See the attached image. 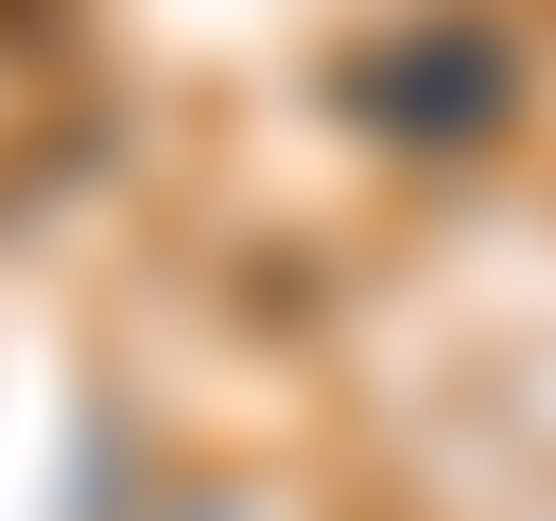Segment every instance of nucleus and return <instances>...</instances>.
<instances>
[{"label": "nucleus", "mask_w": 556, "mask_h": 521, "mask_svg": "<svg viewBox=\"0 0 556 521\" xmlns=\"http://www.w3.org/2000/svg\"><path fill=\"white\" fill-rule=\"evenodd\" d=\"M504 87H521V69H504V35H486V17H452V35H382V52H348V69H330V104H348V122H382V139H486V122H504Z\"/></svg>", "instance_id": "1"}]
</instances>
